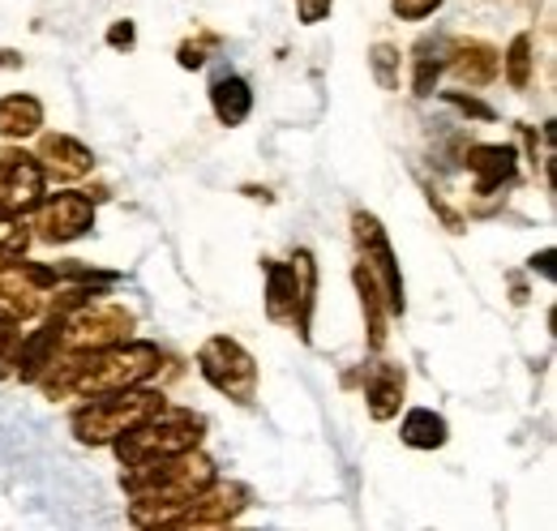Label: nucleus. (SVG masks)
Here are the masks:
<instances>
[{
  "mask_svg": "<svg viewBox=\"0 0 557 531\" xmlns=\"http://www.w3.org/2000/svg\"><path fill=\"white\" fill-rule=\"evenodd\" d=\"M48 395H108V391H125L146 382L159 369V347L150 343H108V347H82L65 365H48Z\"/></svg>",
  "mask_w": 557,
  "mask_h": 531,
  "instance_id": "obj_1",
  "label": "nucleus"
},
{
  "mask_svg": "<svg viewBox=\"0 0 557 531\" xmlns=\"http://www.w3.org/2000/svg\"><path fill=\"white\" fill-rule=\"evenodd\" d=\"M210 484H214V467L202 455H189V450L168 455V459L129 464V471H125V489L134 493V519L138 523H159V528Z\"/></svg>",
  "mask_w": 557,
  "mask_h": 531,
  "instance_id": "obj_2",
  "label": "nucleus"
},
{
  "mask_svg": "<svg viewBox=\"0 0 557 531\" xmlns=\"http://www.w3.org/2000/svg\"><path fill=\"white\" fill-rule=\"evenodd\" d=\"M168 403L154 391H108V395H90L86 407L73 411V433L77 442H90V446H103V442H116L121 433L146 424L150 416H159Z\"/></svg>",
  "mask_w": 557,
  "mask_h": 531,
  "instance_id": "obj_3",
  "label": "nucleus"
},
{
  "mask_svg": "<svg viewBox=\"0 0 557 531\" xmlns=\"http://www.w3.org/2000/svg\"><path fill=\"white\" fill-rule=\"evenodd\" d=\"M202 437V420L189 416V411H159L150 416L146 424L129 429L116 437V455L121 464H146V459H168V455H181V450H194Z\"/></svg>",
  "mask_w": 557,
  "mask_h": 531,
  "instance_id": "obj_4",
  "label": "nucleus"
},
{
  "mask_svg": "<svg viewBox=\"0 0 557 531\" xmlns=\"http://www.w3.org/2000/svg\"><path fill=\"white\" fill-rule=\"evenodd\" d=\"M198 365H202V378H207L214 391H223L227 398L236 403H249L253 391H258V365L253 356L227 338V334H214L207 347L198 351Z\"/></svg>",
  "mask_w": 557,
  "mask_h": 531,
  "instance_id": "obj_5",
  "label": "nucleus"
},
{
  "mask_svg": "<svg viewBox=\"0 0 557 531\" xmlns=\"http://www.w3.org/2000/svg\"><path fill=\"white\" fill-rule=\"evenodd\" d=\"M309 305H313V258L300 254L296 266H271L267 270V313L271 322L296 318V326H309Z\"/></svg>",
  "mask_w": 557,
  "mask_h": 531,
  "instance_id": "obj_6",
  "label": "nucleus"
},
{
  "mask_svg": "<svg viewBox=\"0 0 557 531\" xmlns=\"http://www.w3.org/2000/svg\"><path fill=\"white\" fill-rule=\"evenodd\" d=\"M351 223H356V240H360V249H364V262L360 266H364L373 279H382V300H386V309H391V313H404V279H399V266H395L386 232L377 227L373 214H356Z\"/></svg>",
  "mask_w": 557,
  "mask_h": 531,
  "instance_id": "obj_7",
  "label": "nucleus"
},
{
  "mask_svg": "<svg viewBox=\"0 0 557 531\" xmlns=\"http://www.w3.org/2000/svg\"><path fill=\"white\" fill-rule=\"evenodd\" d=\"M44 201V168L22 150H0V210L22 214Z\"/></svg>",
  "mask_w": 557,
  "mask_h": 531,
  "instance_id": "obj_8",
  "label": "nucleus"
},
{
  "mask_svg": "<svg viewBox=\"0 0 557 531\" xmlns=\"http://www.w3.org/2000/svg\"><path fill=\"white\" fill-rule=\"evenodd\" d=\"M90 223H95V210H90V198H82V194H57V198L39 201V210H35V227L52 245L77 240Z\"/></svg>",
  "mask_w": 557,
  "mask_h": 531,
  "instance_id": "obj_9",
  "label": "nucleus"
},
{
  "mask_svg": "<svg viewBox=\"0 0 557 531\" xmlns=\"http://www.w3.org/2000/svg\"><path fill=\"white\" fill-rule=\"evenodd\" d=\"M245 489L240 484H219L214 493H198L194 502H185L181 506V515H172L163 528H219V523H227V519H236V510L245 506Z\"/></svg>",
  "mask_w": 557,
  "mask_h": 531,
  "instance_id": "obj_10",
  "label": "nucleus"
},
{
  "mask_svg": "<svg viewBox=\"0 0 557 531\" xmlns=\"http://www.w3.org/2000/svg\"><path fill=\"white\" fill-rule=\"evenodd\" d=\"M39 159H44L39 168L52 172V176H61V181H77V176L90 172V150L82 141L65 137V133H48L44 146H39Z\"/></svg>",
  "mask_w": 557,
  "mask_h": 531,
  "instance_id": "obj_11",
  "label": "nucleus"
},
{
  "mask_svg": "<svg viewBox=\"0 0 557 531\" xmlns=\"http://www.w3.org/2000/svg\"><path fill=\"white\" fill-rule=\"evenodd\" d=\"M468 168L476 172V194H497L515 176V150L510 146H472Z\"/></svg>",
  "mask_w": 557,
  "mask_h": 531,
  "instance_id": "obj_12",
  "label": "nucleus"
},
{
  "mask_svg": "<svg viewBox=\"0 0 557 531\" xmlns=\"http://www.w3.org/2000/svg\"><path fill=\"white\" fill-rule=\"evenodd\" d=\"M364 395H369V411L373 420H386L399 411V395H404V369L395 365H373L364 373Z\"/></svg>",
  "mask_w": 557,
  "mask_h": 531,
  "instance_id": "obj_13",
  "label": "nucleus"
},
{
  "mask_svg": "<svg viewBox=\"0 0 557 531\" xmlns=\"http://www.w3.org/2000/svg\"><path fill=\"white\" fill-rule=\"evenodd\" d=\"M210 103H214V116L223 121V125H240L245 116H249V108H253V95H249V82L245 77H219L214 86H210Z\"/></svg>",
  "mask_w": 557,
  "mask_h": 531,
  "instance_id": "obj_14",
  "label": "nucleus"
},
{
  "mask_svg": "<svg viewBox=\"0 0 557 531\" xmlns=\"http://www.w3.org/2000/svg\"><path fill=\"white\" fill-rule=\"evenodd\" d=\"M44 125V108L30 95H9L0 99V133L4 137H30Z\"/></svg>",
  "mask_w": 557,
  "mask_h": 531,
  "instance_id": "obj_15",
  "label": "nucleus"
},
{
  "mask_svg": "<svg viewBox=\"0 0 557 531\" xmlns=\"http://www.w3.org/2000/svg\"><path fill=\"white\" fill-rule=\"evenodd\" d=\"M35 313H39V292H35V283H30V287H17V279H0V326L30 322Z\"/></svg>",
  "mask_w": 557,
  "mask_h": 531,
  "instance_id": "obj_16",
  "label": "nucleus"
},
{
  "mask_svg": "<svg viewBox=\"0 0 557 531\" xmlns=\"http://www.w3.org/2000/svg\"><path fill=\"white\" fill-rule=\"evenodd\" d=\"M404 442H408V446H417V450H433V446H442V442H446V420H442V416H433L429 407L408 411V420H404Z\"/></svg>",
  "mask_w": 557,
  "mask_h": 531,
  "instance_id": "obj_17",
  "label": "nucleus"
},
{
  "mask_svg": "<svg viewBox=\"0 0 557 531\" xmlns=\"http://www.w3.org/2000/svg\"><path fill=\"white\" fill-rule=\"evenodd\" d=\"M446 52H450L446 35H433V39L417 44V95H433V82L446 65Z\"/></svg>",
  "mask_w": 557,
  "mask_h": 531,
  "instance_id": "obj_18",
  "label": "nucleus"
},
{
  "mask_svg": "<svg viewBox=\"0 0 557 531\" xmlns=\"http://www.w3.org/2000/svg\"><path fill=\"white\" fill-rule=\"evenodd\" d=\"M455 73H459V82H468V86H485V82H493V73H497V57L488 52L485 44L459 48V52H455Z\"/></svg>",
  "mask_w": 557,
  "mask_h": 531,
  "instance_id": "obj_19",
  "label": "nucleus"
},
{
  "mask_svg": "<svg viewBox=\"0 0 557 531\" xmlns=\"http://www.w3.org/2000/svg\"><path fill=\"white\" fill-rule=\"evenodd\" d=\"M26 245H30V232L22 227V219L9 214V210H0V270H9V266L22 262Z\"/></svg>",
  "mask_w": 557,
  "mask_h": 531,
  "instance_id": "obj_20",
  "label": "nucleus"
},
{
  "mask_svg": "<svg viewBox=\"0 0 557 531\" xmlns=\"http://www.w3.org/2000/svg\"><path fill=\"white\" fill-rule=\"evenodd\" d=\"M506 82H510L515 90H523V86L532 82V39H528V35H519V39L510 44V52H506Z\"/></svg>",
  "mask_w": 557,
  "mask_h": 531,
  "instance_id": "obj_21",
  "label": "nucleus"
},
{
  "mask_svg": "<svg viewBox=\"0 0 557 531\" xmlns=\"http://www.w3.org/2000/svg\"><path fill=\"white\" fill-rule=\"evenodd\" d=\"M369 65H373V77H377L382 90H395L399 86V52L391 44H377L373 57H369Z\"/></svg>",
  "mask_w": 557,
  "mask_h": 531,
  "instance_id": "obj_22",
  "label": "nucleus"
},
{
  "mask_svg": "<svg viewBox=\"0 0 557 531\" xmlns=\"http://www.w3.org/2000/svg\"><path fill=\"white\" fill-rule=\"evenodd\" d=\"M437 4H442V0H395V13H399L404 22H420V17H429Z\"/></svg>",
  "mask_w": 557,
  "mask_h": 531,
  "instance_id": "obj_23",
  "label": "nucleus"
},
{
  "mask_svg": "<svg viewBox=\"0 0 557 531\" xmlns=\"http://www.w3.org/2000/svg\"><path fill=\"white\" fill-rule=\"evenodd\" d=\"M296 13H300L305 26H313V22H322L331 13V0H296Z\"/></svg>",
  "mask_w": 557,
  "mask_h": 531,
  "instance_id": "obj_24",
  "label": "nucleus"
},
{
  "mask_svg": "<svg viewBox=\"0 0 557 531\" xmlns=\"http://www.w3.org/2000/svg\"><path fill=\"white\" fill-rule=\"evenodd\" d=\"M214 44V39H207V44H185L181 48V65L185 69H202L207 65V48Z\"/></svg>",
  "mask_w": 557,
  "mask_h": 531,
  "instance_id": "obj_25",
  "label": "nucleus"
},
{
  "mask_svg": "<svg viewBox=\"0 0 557 531\" xmlns=\"http://www.w3.org/2000/svg\"><path fill=\"white\" fill-rule=\"evenodd\" d=\"M108 44H112V48H134V22H116V26L108 30Z\"/></svg>",
  "mask_w": 557,
  "mask_h": 531,
  "instance_id": "obj_26",
  "label": "nucleus"
},
{
  "mask_svg": "<svg viewBox=\"0 0 557 531\" xmlns=\"http://www.w3.org/2000/svg\"><path fill=\"white\" fill-rule=\"evenodd\" d=\"M0 65H22V61H17L13 52H0Z\"/></svg>",
  "mask_w": 557,
  "mask_h": 531,
  "instance_id": "obj_27",
  "label": "nucleus"
}]
</instances>
